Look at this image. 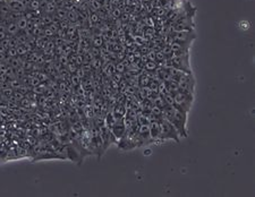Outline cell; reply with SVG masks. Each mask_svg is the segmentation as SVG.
I'll return each mask as SVG.
<instances>
[{
  "instance_id": "cell-29",
  "label": "cell",
  "mask_w": 255,
  "mask_h": 197,
  "mask_svg": "<svg viewBox=\"0 0 255 197\" xmlns=\"http://www.w3.org/2000/svg\"><path fill=\"white\" fill-rule=\"evenodd\" d=\"M43 34H44V36H53V35H55V30L52 27L46 26V27L43 30Z\"/></svg>"
},
{
  "instance_id": "cell-22",
  "label": "cell",
  "mask_w": 255,
  "mask_h": 197,
  "mask_svg": "<svg viewBox=\"0 0 255 197\" xmlns=\"http://www.w3.org/2000/svg\"><path fill=\"white\" fill-rule=\"evenodd\" d=\"M46 13H49V14H51V13H56V10H57V7H56V5H55V2H48V5L46 6Z\"/></svg>"
},
{
  "instance_id": "cell-6",
  "label": "cell",
  "mask_w": 255,
  "mask_h": 197,
  "mask_svg": "<svg viewBox=\"0 0 255 197\" xmlns=\"http://www.w3.org/2000/svg\"><path fill=\"white\" fill-rule=\"evenodd\" d=\"M172 41L183 43H192L196 36L193 31H180V32H174V36L171 35Z\"/></svg>"
},
{
  "instance_id": "cell-31",
  "label": "cell",
  "mask_w": 255,
  "mask_h": 197,
  "mask_svg": "<svg viewBox=\"0 0 255 197\" xmlns=\"http://www.w3.org/2000/svg\"><path fill=\"white\" fill-rule=\"evenodd\" d=\"M91 7H92V9H94V10H99L101 8L100 1H99V0H92V1H91Z\"/></svg>"
},
{
  "instance_id": "cell-26",
  "label": "cell",
  "mask_w": 255,
  "mask_h": 197,
  "mask_svg": "<svg viewBox=\"0 0 255 197\" xmlns=\"http://www.w3.org/2000/svg\"><path fill=\"white\" fill-rule=\"evenodd\" d=\"M53 19L51 18L50 16H43L41 18V24L42 25H46V26H49L50 24H52Z\"/></svg>"
},
{
  "instance_id": "cell-25",
  "label": "cell",
  "mask_w": 255,
  "mask_h": 197,
  "mask_svg": "<svg viewBox=\"0 0 255 197\" xmlns=\"http://www.w3.org/2000/svg\"><path fill=\"white\" fill-rule=\"evenodd\" d=\"M33 89H34L33 92H34L35 94H43V93H44V91H46V86H44L43 84H39L37 86L33 87Z\"/></svg>"
},
{
  "instance_id": "cell-35",
  "label": "cell",
  "mask_w": 255,
  "mask_h": 197,
  "mask_svg": "<svg viewBox=\"0 0 255 197\" xmlns=\"http://www.w3.org/2000/svg\"><path fill=\"white\" fill-rule=\"evenodd\" d=\"M2 19H4V18H2V16H1V15H0V24L2 23Z\"/></svg>"
},
{
  "instance_id": "cell-1",
  "label": "cell",
  "mask_w": 255,
  "mask_h": 197,
  "mask_svg": "<svg viewBox=\"0 0 255 197\" xmlns=\"http://www.w3.org/2000/svg\"><path fill=\"white\" fill-rule=\"evenodd\" d=\"M159 139L160 141H180V136L176 130V128L172 126L170 121L166 120L164 118L160 119V131H159Z\"/></svg>"
},
{
  "instance_id": "cell-34",
  "label": "cell",
  "mask_w": 255,
  "mask_h": 197,
  "mask_svg": "<svg viewBox=\"0 0 255 197\" xmlns=\"http://www.w3.org/2000/svg\"><path fill=\"white\" fill-rule=\"evenodd\" d=\"M10 86H11V89H19V86H21V83H19L17 80H14L10 82Z\"/></svg>"
},
{
  "instance_id": "cell-17",
  "label": "cell",
  "mask_w": 255,
  "mask_h": 197,
  "mask_svg": "<svg viewBox=\"0 0 255 197\" xmlns=\"http://www.w3.org/2000/svg\"><path fill=\"white\" fill-rule=\"evenodd\" d=\"M66 18L68 19L69 22H76L78 19V15L74 10H69V11H67V17Z\"/></svg>"
},
{
  "instance_id": "cell-24",
  "label": "cell",
  "mask_w": 255,
  "mask_h": 197,
  "mask_svg": "<svg viewBox=\"0 0 255 197\" xmlns=\"http://www.w3.org/2000/svg\"><path fill=\"white\" fill-rule=\"evenodd\" d=\"M30 8L31 10H35L40 9V0H31L30 1Z\"/></svg>"
},
{
  "instance_id": "cell-9",
  "label": "cell",
  "mask_w": 255,
  "mask_h": 197,
  "mask_svg": "<svg viewBox=\"0 0 255 197\" xmlns=\"http://www.w3.org/2000/svg\"><path fill=\"white\" fill-rule=\"evenodd\" d=\"M8 5H9L11 11H21V13H23V11H25V8H26V6H25V4L22 0H10L8 2Z\"/></svg>"
},
{
  "instance_id": "cell-11",
  "label": "cell",
  "mask_w": 255,
  "mask_h": 197,
  "mask_svg": "<svg viewBox=\"0 0 255 197\" xmlns=\"http://www.w3.org/2000/svg\"><path fill=\"white\" fill-rule=\"evenodd\" d=\"M159 67V64L157 61H152V60H146L145 64H144V70L148 71V73H151V74H154L155 69Z\"/></svg>"
},
{
  "instance_id": "cell-21",
  "label": "cell",
  "mask_w": 255,
  "mask_h": 197,
  "mask_svg": "<svg viewBox=\"0 0 255 197\" xmlns=\"http://www.w3.org/2000/svg\"><path fill=\"white\" fill-rule=\"evenodd\" d=\"M115 68H116V73H119V74H124L126 70V65L124 64V62H117V65L115 66Z\"/></svg>"
},
{
  "instance_id": "cell-4",
  "label": "cell",
  "mask_w": 255,
  "mask_h": 197,
  "mask_svg": "<svg viewBox=\"0 0 255 197\" xmlns=\"http://www.w3.org/2000/svg\"><path fill=\"white\" fill-rule=\"evenodd\" d=\"M170 64L174 68H176L178 70L187 73V74H192V69H190V53L187 55H172L170 58Z\"/></svg>"
},
{
  "instance_id": "cell-3",
  "label": "cell",
  "mask_w": 255,
  "mask_h": 197,
  "mask_svg": "<svg viewBox=\"0 0 255 197\" xmlns=\"http://www.w3.org/2000/svg\"><path fill=\"white\" fill-rule=\"evenodd\" d=\"M193 101H194L193 94L185 93V92H181V91H178L177 93L174 94V107L181 110V111L190 112Z\"/></svg>"
},
{
  "instance_id": "cell-32",
  "label": "cell",
  "mask_w": 255,
  "mask_h": 197,
  "mask_svg": "<svg viewBox=\"0 0 255 197\" xmlns=\"http://www.w3.org/2000/svg\"><path fill=\"white\" fill-rule=\"evenodd\" d=\"M14 98H15V100H17V101H22L24 98V94L22 93V92H15L14 93Z\"/></svg>"
},
{
  "instance_id": "cell-18",
  "label": "cell",
  "mask_w": 255,
  "mask_h": 197,
  "mask_svg": "<svg viewBox=\"0 0 255 197\" xmlns=\"http://www.w3.org/2000/svg\"><path fill=\"white\" fill-rule=\"evenodd\" d=\"M92 42H93V45L95 48H101L102 45H103V39H102L100 35H95V36L93 38Z\"/></svg>"
},
{
  "instance_id": "cell-8",
  "label": "cell",
  "mask_w": 255,
  "mask_h": 197,
  "mask_svg": "<svg viewBox=\"0 0 255 197\" xmlns=\"http://www.w3.org/2000/svg\"><path fill=\"white\" fill-rule=\"evenodd\" d=\"M148 128H150V134H151V138L154 141L159 139V131H160V119L154 118L151 116L150 119V124H148Z\"/></svg>"
},
{
  "instance_id": "cell-20",
  "label": "cell",
  "mask_w": 255,
  "mask_h": 197,
  "mask_svg": "<svg viewBox=\"0 0 255 197\" xmlns=\"http://www.w3.org/2000/svg\"><path fill=\"white\" fill-rule=\"evenodd\" d=\"M90 65H91V67H93L94 69H100L102 66V61L99 59V58H93L92 61L90 62Z\"/></svg>"
},
{
  "instance_id": "cell-7",
  "label": "cell",
  "mask_w": 255,
  "mask_h": 197,
  "mask_svg": "<svg viewBox=\"0 0 255 197\" xmlns=\"http://www.w3.org/2000/svg\"><path fill=\"white\" fill-rule=\"evenodd\" d=\"M110 130H111L112 135L115 136V138L120 139L121 137L126 134V130H127V129H126V127H125V124H124V118L117 119L116 121H115V124L111 126Z\"/></svg>"
},
{
  "instance_id": "cell-13",
  "label": "cell",
  "mask_w": 255,
  "mask_h": 197,
  "mask_svg": "<svg viewBox=\"0 0 255 197\" xmlns=\"http://www.w3.org/2000/svg\"><path fill=\"white\" fill-rule=\"evenodd\" d=\"M103 71H104L106 76H108V77L113 76L115 74H116V68H115V65H112V64H107V65L104 66Z\"/></svg>"
},
{
  "instance_id": "cell-36",
  "label": "cell",
  "mask_w": 255,
  "mask_h": 197,
  "mask_svg": "<svg viewBox=\"0 0 255 197\" xmlns=\"http://www.w3.org/2000/svg\"><path fill=\"white\" fill-rule=\"evenodd\" d=\"M5 2H6L5 0H0V5H1V4H5Z\"/></svg>"
},
{
  "instance_id": "cell-12",
  "label": "cell",
  "mask_w": 255,
  "mask_h": 197,
  "mask_svg": "<svg viewBox=\"0 0 255 197\" xmlns=\"http://www.w3.org/2000/svg\"><path fill=\"white\" fill-rule=\"evenodd\" d=\"M5 31H6L7 34H10V35H16L17 32L19 31V28H18V26H17L16 22H10V23L6 26Z\"/></svg>"
},
{
  "instance_id": "cell-27",
  "label": "cell",
  "mask_w": 255,
  "mask_h": 197,
  "mask_svg": "<svg viewBox=\"0 0 255 197\" xmlns=\"http://www.w3.org/2000/svg\"><path fill=\"white\" fill-rule=\"evenodd\" d=\"M70 80H72V84L74 85V86H78V85L81 84V77H79L78 75H76V74L72 75Z\"/></svg>"
},
{
  "instance_id": "cell-28",
  "label": "cell",
  "mask_w": 255,
  "mask_h": 197,
  "mask_svg": "<svg viewBox=\"0 0 255 197\" xmlns=\"http://www.w3.org/2000/svg\"><path fill=\"white\" fill-rule=\"evenodd\" d=\"M28 84H30V86H32V87H35V86H37V85L41 84V83H40V80L37 77H30Z\"/></svg>"
},
{
  "instance_id": "cell-10",
  "label": "cell",
  "mask_w": 255,
  "mask_h": 197,
  "mask_svg": "<svg viewBox=\"0 0 255 197\" xmlns=\"http://www.w3.org/2000/svg\"><path fill=\"white\" fill-rule=\"evenodd\" d=\"M164 84H166V89H167V91L169 92V93L171 94H175L177 93L178 91H179V87H178V83H177L176 80H167V82H164Z\"/></svg>"
},
{
  "instance_id": "cell-23",
  "label": "cell",
  "mask_w": 255,
  "mask_h": 197,
  "mask_svg": "<svg viewBox=\"0 0 255 197\" xmlns=\"http://www.w3.org/2000/svg\"><path fill=\"white\" fill-rule=\"evenodd\" d=\"M6 56L9 57V58L17 57V50H16V48H8L7 51H6Z\"/></svg>"
},
{
  "instance_id": "cell-15",
  "label": "cell",
  "mask_w": 255,
  "mask_h": 197,
  "mask_svg": "<svg viewBox=\"0 0 255 197\" xmlns=\"http://www.w3.org/2000/svg\"><path fill=\"white\" fill-rule=\"evenodd\" d=\"M9 62H10V67L14 68V69H17L19 67H22V61L19 60L18 58H9Z\"/></svg>"
},
{
  "instance_id": "cell-30",
  "label": "cell",
  "mask_w": 255,
  "mask_h": 197,
  "mask_svg": "<svg viewBox=\"0 0 255 197\" xmlns=\"http://www.w3.org/2000/svg\"><path fill=\"white\" fill-rule=\"evenodd\" d=\"M90 22L93 24H97L100 22V16L97 13H92V14L90 15Z\"/></svg>"
},
{
  "instance_id": "cell-19",
  "label": "cell",
  "mask_w": 255,
  "mask_h": 197,
  "mask_svg": "<svg viewBox=\"0 0 255 197\" xmlns=\"http://www.w3.org/2000/svg\"><path fill=\"white\" fill-rule=\"evenodd\" d=\"M56 15L57 17L59 19H66V17H67V10L65 9V8H58V9L56 10Z\"/></svg>"
},
{
  "instance_id": "cell-33",
  "label": "cell",
  "mask_w": 255,
  "mask_h": 197,
  "mask_svg": "<svg viewBox=\"0 0 255 197\" xmlns=\"http://www.w3.org/2000/svg\"><path fill=\"white\" fill-rule=\"evenodd\" d=\"M112 16L115 17V18H119L120 17V15H121V11H120V9L119 8H115V9L112 10Z\"/></svg>"
},
{
  "instance_id": "cell-14",
  "label": "cell",
  "mask_w": 255,
  "mask_h": 197,
  "mask_svg": "<svg viewBox=\"0 0 255 197\" xmlns=\"http://www.w3.org/2000/svg\"><path fill=\"white\" fill-rule=\"evenodd\" d=\"M28 22H30V20H27V18H25L24 16H22V17L16 22V24H17V26H18L19 30H26V28H27V25H28Z\"/></svg>"
},
{
  "instance_id": "cell-5",
  "label": "cell",
  "mask_w": 255,
  "mask_h": 197,
  "mask_svg": "<svg viewBox=\"0 0 255 197\" xmlns=\"http://www.w3.org/2000/svg\"><path fill=\"white\" fill-rule=\"evenodd\" d=\"M178 83V87L179 91L185 92V93L194 94L195 89V80L193 74H187V73H183L180 77L177 80Z\"/></svg>"
},
{
  "instance_id": "cell-16",
  "label": "cell",
  "mask_w": 255,
  "mask_h": 197,
  "mask_svg": "<svg viewBox=\"0 0 255 197\" xmlns=\"http://www.w3.org/2000/svg\"><path fill=\"white\" fill-rule=\"evenodd\" d=\"M16 50H17V56H24V55H27L28 49L25 44H19L16 47Z\"/></svg>"
},
{
  "instance_id": "cell-2",
  "label": "cell",
  "mask_w": 255,
  "mask_h": 197,
  "mask_svg": "<svg viewBox=\"0 0 255 197\" xmlns=\"http://www.w3.org/2000/svg\"><path fill=\"white\" fill-rule=\"evenodd\" d=\"M187 117H188V112L175 108L174 116L169 120L172 124V126L176 128V130L178 131L180 138L187 137Z\"/></svg>"
}]
</instances>
